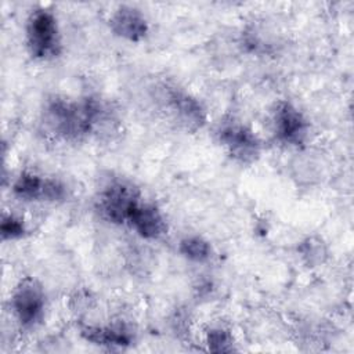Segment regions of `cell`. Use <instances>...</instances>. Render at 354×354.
<instances>
[{"instance_id": "cell-3", "label": "cell", "mask_w": 354, "mask_h": 354, "mask_svg": "<svg viewBox=\"0 0 354 354\" xmlns=\"http://www.w3.org/2000/svg\"><path fill=\"white\" fill-rule=\"evenodd\" d=\"M140 202L136 188L123 183H115L108 187L101 198L98 209L111 223H127L133 207Z\"/></svg>"}, {"instance_id": "cell-10", "label": "cell", "mask_w": 354, "mask_h": 354, "mask_svg": "<svg viewBox=\"0 0 354 354\" xmlns=\"http://www.w3.org/2000/svg\"><path fill=\"white\" fill-rule=\"evenodd\" d=\"M83 336L97 344L104 346H124L129 344L130 337L122 328H93L87 326L82 330Z\"/></svg>"}, {"instance_id": "cell-2", "label": "cell", "mask_w": 354, "mask_h": 354, "mask_svg": "<svg viewBox=\"0 0 354 354\" xmlns=\"http://www.w3.org/2000/svg\"><path fill=\"white\" fill-rule=\"evenodd\" d=\"M12 310L24 326L36 324L44 310V293L41 286L32 278H25L15 288L11 297Z\"/></svg>"}, {"instance_id": "cell-6", "label": "cell", "mask_w": 354, "mask_h": 354, "mask_svg": "<svg viewBox=\"0 0 354 354\" xmlns=\"http://www.w3.org/2000/svg\"><path fill=\"white\" fill-rule=\"evenodd\" d=\"M275 134L288 144H301L307 134L303 115L289 102H282L275 111Z\"/></svg>"}, {"instance_id": "cell-9", "label": "cell", "mask_w": 354, "mask_h": 354, "mask_svg": "<svg viewBox=\"0 0 354 354\" xmlns=\"http://www.w3.org/2000/svg\"><path fill=\"white\" fill-rule=\"evenodd\" d=\"M167 100L173 113L183 126L195 130L203 124L205 111L195 98L178 90H169Z\"/></svg>"}, {"instance_id": "cell-5", "label": "cell", "mask_w": 354, "mask_h": 354, "mask_svg": "<svg viewBox=\"0 0 354 354\" xmlns=\"http://www.w3.org/2000/svg\"><path fill=\"white\" fill-rule=\"evenodd\" d=\"M220 140L230 153L241 162H252L259 155V141L256 136L241 124H228L220 131Z\"/></svg>"}, {"instance_id": "cell-8", "label": "cell", "mask_w": 354, "mask_h": 354, "mask_svg": "<svg viewBox=\"0 0 354 354\" xmlns=\"http://www.w3.org/2000/svg\"><path fill=\"white\" fill-rule=\"evenodd\" d=\"M112 30L127 40L138 41L148 32V25L144 15L134 7L120 6L111 17Z\"/></svg>"}, {"instance_id": "cell-7", "label": "cell", "mask_w": 354, "mask_h": 354, "mask_svg": "<svg viewBox=\"0 0 354 354\" xmlns=\"http://www.w3.org/2000/svg\"><path fill=\"white\" fill-rule=\"evenodd\" d=\"M127 223L131 228L147 239H155L165 234L166 223L160 212L152 205L138 202L129 214Z\"/></svg>"}, {"instance_id": "cell-1", "label": "cell", "mask_w": 354, "mask_h": 354, "mask_svg": "<svg viewBox=\"0 0 354 354\" xmlns=\"http://www.w3.org/2000/svg\"><path fill=\"white\" fill-rule=\"evenodd\" d=\"M26 41L30 54L36 58H48L58 54L61 43L53 12L39 8L30 14L26 26Z\"/></svg>"}, {"instance_id": "cell-12", "label": "cell", "mask_w": 354, "mask_h": 354, "mask_svg": "<svg viewBox=\"0 0 354 354\" xmlns=\"http://www.w3.org/2000/svg\"><path fill=\"white\" fill-rule=\"evenodd\" d=\"M207 344L214 353H227L232 350V337L224 329H212L207 333Z\"/></svg>"}, {"instance_id": "cell-13", "label": "cell", "mask_w": 354, "mask_h": 354, "mask_svg": "<svg viewBox=\"0 0 354 354\" xmlns=\"http://www.w3.org/2000/svg\"><path fill=\"white\" fill-rule=\"evenodd\" d=\"M25 232L24 223L14 216H4L1 221L3 239H14L22 236Z\"/></svg>"}, {"instance_id": "cell-4", "label": "cell", "mask_w": 354, "mask_h": 354, "mask_svg": "<svg viewBox=\"0 0 354 354\" xmlns=\"http://www.w3.org/2000/svg\"><path fill=\"white\" fill-rule=\"evenodd\" d=\"M12 192L22 201H58L65 196V188L61 183L32 173H22L15 180Z\"/></svg>"}, {"instance_id": "cell-11", "label": "cell", "mask_w": 354, "mask_h": 354, "mask_svg": "<svg viewBox=\"0 0 354 354\" xmlns=\"http://www.w3.org/2000/svg\"><path fill=\"white\" fill-rule=\"evenodd\" d=\"M180 252L194 261H205L210 257V245L199 236H188L180 242Z\"/></svg>"}]
</instances>
